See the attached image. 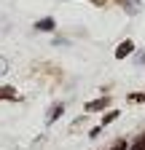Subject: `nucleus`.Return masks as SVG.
<instances>
[{"mask_svg":"<svg viewBox=\"0 0 145 150\" xmlns=\"http://www.w3.org/2000/svg\"><path fill=\"white\" fill-rule=\"evenodd\" d=\"M107 105H110V99H107V97L94 99V102H86V112H100V110H105Z\"/></svg>","mask_w":145,"mask_h":150,"instance_id":"1","label":"nucleus"},{"mask_svg":"<svg viewBox=\"0 0 145 150\" xmlns=\"http://www.w3.org/2000/svg\"><path fill=\"white\" fill-rule=\"evenodd\" d=\"M132 51H134V43H132V40H124V43L116 48V56H118V59H124V56H129Z\"/></svg>","mask_w":145,"mask_h":150,"instance_id":"2","label":"nucleus"},{"mask_svg":"<svg viewBox=\"0 0 145 150\" xmlns=\"http://www.w3.org/2000/svg\"><path fill=\"white\" fill-rule=\"evenodd\" d=\"M0 99H16V88H0Z\"/></svg>","mask_w":145,"mask_h":150,"instance_id":"3","label":"nucleus"},{"mask_svg":"<svg viewBox=\"0 0 145 150\" xmlns=\"http://www.w3.org/2000/svg\"><path fill=\"white\" fill-rule=\"evenodd\" d=\"M129 150H145V134H140V137L132 142V147H129Z\"/></svg>","mask_w":145,"mask_h":150,"instance_id":"4","label":"nucleus"},{"mask_svg":"<svg viewBox=\"0 0 145 150\" xmlns=\"http://www.w3.org/2000/svg\"><path fill=\"white\" fill-rule=\"evenodd\" d=\"M38 30H54V19H41V22H38Z\"/></svg>","mask_w":145,"mask_h":150,"instance_id":"5","label":"nucleus"},{"mask_svg":"<svg viewBox=\"0 0 145 150\" xmlns=\"http://www.w3.org/2000/svg\"><path fill=\"white\" fill-rule=\"evenodd\" d=\"M62 112H65V107H62V105H57V107L51 110V115H48V121H57V118L62 115Z\"/></svg>","mask_w":145,"mask_h":150,"instance_id":"6","label":"nucleus"},{"mask_svg":"<svg viewBox=\"0 0 145 150\" xmlns=\"http://www.w3.org/2000/svg\"><path fill=\"white\" fill-rule=\"evenodd\" d=\"M116 118H118V110H113V112H105L102 123H110V121H116Z\"/></svg>","mask_w":145,"mask_h":150,"instance_id":"7","label":"nucleus"},{"mask_svg":"<svg viewBox=\"0 0 145 150\" xmlns=\"http://www.w3.org/2000/svg\"><path fill=\"white\" fill-rule=\"evenodd\" d=\"M129 102H145V94H129Z\"/></svg>","mask_w":145,"mask_h":150,"instance_id":"8","label":"nucleus"},{"mask_svg":"<svg viewBox=\"0 0 145 150\" xmlns=\"http://www.w3.org/2000/svg\"><path fill=\"white\" fill-rule=\"evenodd\" d=\"M124 147H126V142H124V139H116V145H113L110 150H124Z\"/></svg>","mask_w":145,"mask_h":150,"instance_id":"9","label":"nucleus"},{"mask_svg":"<svg viewBox=\"0 0 145 150\" xmlns=\"http://www.w3.org/2000/svg\"><path fill=\"white\" fill-rule=\"evenodd\" d=\"M3 70H6V62H3V59H0V72H3Z\"/></svg>","mask_w":145,"mask_h":150,"instance_id":"10","label":"nucleus"}]
</instances>
